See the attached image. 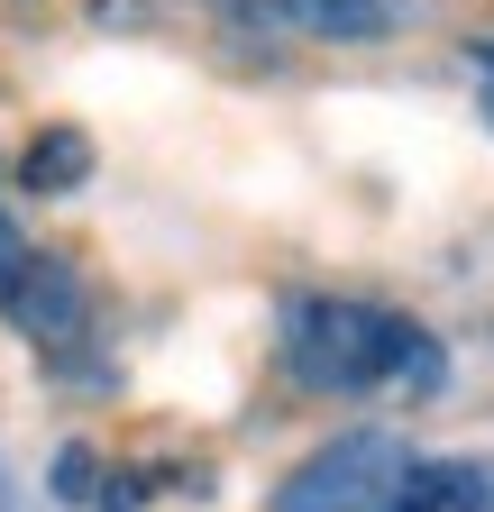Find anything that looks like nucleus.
I'll return each mask as SVG.
<instances>
[{"label":"nucleus","mask_w":494,"mask_h":512,"mask_svg":"<svg viewBox=\"0 0 494 512\" xmlns=\"http://www.w3.org/2000/svg\"><path fill=\"white\" fill-rule=\"evenodd\" d=\"M394 512H494V467H403L394 476Z\"/></svg>","instance_id":"5"},{"label":"nucleus","mask_w":494,"mask_h":512,"mask_svg":"<svg viewBox=\"0 0 494 512\" xmlns=\"http://www.w3.org/2000/svg\"><path fill=\"white\" fill-rule=\"evenodd\" d=\"M19 183L28 192H83L92 183V138L83 128H46V138L28 147V165H19Z\"/></svg>","instance_id":"6"},{"label":"nucleus","mask_w":494,"mask_h":512,"mask_svg":"<svg viewBox=\"0 0 494 512\" xmlns=\"http://www.w3.org/2000/svg\"><path fill=\"white\" fill-rule=\"evenodd\" d=\"M403 467H412V458H403L385 430H348L339 448H321V458L275 494V512H366L376 494H394Z\"/></svg>","instance_id":"2"},{"label":"nucleus","mask_w":494,"mask_h":512,"mask_svg":"<svg viewBox=\"0 0 494 512\" xmlns=\"http://www.w3.org/2000/svg\"><path fill=\"white\" fill-rule=\"evenodd\" d=\"M55 494L65 503H101V458L92 448H65V458H55Z\"/></svg>","instance_id":"7"},{"label":"nucleus","mask_w":494,"mask_h":512,"mask_svg":"<svg viewBox=\"0 0 494 512\" xmlns=\"http://www.w3.org/2000/svg\"><path fill=\"white\" fill-rule=\"evenodd\" d=\"M28 256H37V247L19 238V220H0V302L19 293V275H28Z\"/></svg>","instance_id":"8"},{"label":"nucleus","mask_w":494,"mask_h":512,"mask_svg":"<svg viewBox=\"0 0 494 512\" xmlns=\"http://www.w3.org/2000/svg\"><path fill=\"white\" fill-rule=\"evenodd\" d=\"M284 366L312 394H376V384H440V348L430 330L348 302V293H312L284 311Z\"/></svg>","instance_id":"1"},{"label":"nucleus","mask_w":494,"mask_h":512,"mask_svg":"<svg viewBox=\"0 0 494 512\" xmlns=\"http://www.w3.org/2000/svg\"><path fill=\"white\" fill-rule=\"evenodd\" d=\"M467 74H476V101H485V119H494V46L467 55Z\"/></svg>","instance_id":"9"},{"label":"nucleus","mask_w":494,"mask_h":512,"mask_svg":"<svg viewBox=\"0 0 494 512\" xmlns=\"http://www.w3.org/2000/svg\"><path fill=\"white\" fill-rule=\"evenodd\" d=\"M0 311H10V330H28L37 348H65V339H83V275L65 266V256H28L19 293Z\"/></svg>","instance_id":"3"},{"label":"nucleus","mask_w":494,"mask_h":512,"mask_svg":"<svg viewBox=\"0 0 494 512\" xmlns=\"http://www.w3.org/2000/svg\"><path fill=\"white\" fill-rule=\"evenodd\" d=\"M275 19L321 46H385L403 28V0H275Z\"/></svg>","instance_id":"4"}]
</instances>
